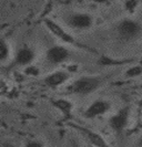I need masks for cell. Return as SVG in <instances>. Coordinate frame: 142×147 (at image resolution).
I'll return each mask as SVG.
<instances>
[{
  "instance_id": "cell-1",
  "label": "cell",
  "mask_w": 142,
  "mask_h": 147,
  "mask_svg": "<svg viewBox=\"0 0 142 147\" xmlns=\"http://www.w3.org/2000/svg\"><path fill=\"white\" fill-rule=\"evenodd\" d=\"M116 34L124 42L135 41L142 36V24L133 18H124L116 26Z\"/></svg>"
},
{
  "instance_id": "cell-2",
  "label": "cell",
  "mask_w": 142,
  "mask_h": 147,
  "mask_svg": "<svg viewBox=\"0 0 142 147\" xmlns=\"http://www.w3.org/2000/svg\"><path fill=\"white\" fill-rule=\"evenodd\" d=\"M105 80V79L102 76L84 75L73 81V83L69 86V91L70 93L77 95H88L100 88L103 84Z\"/></svg>"
},
{
  "instance_id": "cell-3",
  "label": "cell",
  "mask_w": 142,
  "mask_h": 147,
  "mask_svg": "<svg viewBox=\"0 0 142 147\" xmlns=\"http://www.w3.org/2000/svg\"><path fill=\"white\" fill-rule=\"evenodd\" d=\"M63 21L70 29L75 31H87L93 26V18L90 13L72 11L63 16Z\"/></svg>"
},
{
  "instance_id": "cell-4",
  "label": "cell",
  "mask_w": 142,
  "mask_h": 147,
  "mask_svg": "<svg viewBox=\"0 0 142 147\" xmlns=\"http://www.w3.org/2000/svg\"><path fill=\"white\" fill-rule=\"evenodd\" d=\"M45 24H46V27H47V29L49 30L54 37H57L59 40H61L62 42H65V43H67V44H70V45L80 47V48H83V49H86V50H88V51H90V52H94V50H92V49H90L88 47L83 45L82 43H79L69 32H67L60 24L56 23V22L52 21V20L47 19V20H45Z\"/></svg>"
},
{
  "instance_id": "cell-5",
  "label": "cell",
  "mask_w": 142,
  "mask_h": 147,
  "mask_svg": "<svg viewBox=\"0 0 142 147\" xmlns=\"http://www.w3.org/2000/svg\"><path fill=\"white\" fill-rule=\"evenodd\" d=\"M70 51L62 45H53L46 52V61L50 65H58L65 63L67 60L70 59Z\"/></svg>"
},
{
  "instance_id": "cell-6",
  "label": "cell",
  "mask_w": 142,
  "mask_h": 147,
  "mask_svg": "<svg viewBox=\"0 0 142 147\" xmlns=\"http://www.w3.org/2000/svg\"><path fill=\"white\" fill-rule=\"evenodd\" d=\"M110 109H111V103L109 101L99 98L93 101L87 107V110L84 111V116L87 118H96L109 112Z\"/></svg>"
},
{
  "instance_id": "cell-7",
  "label": "cell",
  "mask_w": 142,
  "mask_h": 147,
  "mask_svg": "<svg viewBox=\"0 0 142 147\" xmlns=\"http://www.w3.org/2000/svg\"><path fill=\"white\" fill-rule=\"evenodd\" d=\"M129 114H130L129 107H123V109L119 110L112 117L109 119V126L116 133H119V134L122 133V131L124 129V127L128 124Z\"/></svg>"
},
{
  "instance_id": "cell-8",
  "label": "cell",
  "mask_w": 142,
  "mask_h": 147,
  "mask_svg": "<svg viewBox=\"0 0 142 147\" xmlns=\"http://www.w3.org/2000/svg\"><path fill=\"white\" fill-rule=\"evenodd\" d=\"M70 76H71V74L65 70L54 71V72L49 74L48 76H46L45 83L46 85H48L50 88H58L60 85L65 84L70 79Z\"/></svg>"
},
{
  "instance_id": "cell-9",
  "label": "cell",
  "mask_w": 142,
  "mask_h": 147,
  "mask_svg": "<svg viewBox=\"0 0 142 147\" xmlns=\"http://www.w3.org/2000/svg\"><path fill=\"white\" fill-rule=\"evenodd\" d=\"M36 59V53L29 47H22L20 48L15 57V61L17 64L23 66H29L33 60Z\"/></svg>"
},
{
  "instance_id": "cell-10",
  "label": "cell",
  "mask_w": 142,
  "mask_h": 147,
  "mask_svg": "<svg viewBox=\"0 0 142 147\" xmlns=\"http://www.w3.org/2000/svg\"><path fill=\"white\" fill-rule=\"evenodd\" d=\"M79 129L87 135V137L89 138L90 142H91L94 146H97V147H109V145L107 144V142H105V140H103L99 134H97V133H94V132H91V131L87 129V128H82V127H79Z\"/></svg>"
},
{
  "instance_id": "cell-11",
  "label": "cell",
  "mask_w": 142,
  "mask_h": 147,
  "mask_svg": "<svg viewBox=\"0 0 142 147\" xmlns=\"http://www.w3.org/2000/svg\"><path fill=\"white\" fill-rule=\"evenodd\" d=\"M53 105L62 112V114H65L66 116L70 115L71 111H72V104L70 103L68 100H63V98H60V100H56L53 102Z\"/></svg>"
},
{
  "instance_id": "cell-12",
  "label": "cell",
  "mask_w": 142,
  "mask_h": 147,
  "mask_svg": "<svg viewBox=\"0 0 142 147\" xmlns=\"http://www.w3.org/2000/svg\"><path fill=\"white\" fill-rule=\"evenodd\" d=\"M9 55H10L9 43L5 39H2L1 42H0V60H1V62H5L9 58Z\"/></svg>"
},
{
  "instance_id": "cell-13",
  "label": "cell",
  "mask_w": 142,
  "mask_h": 147,
  "mask_svg": "<svg viewBox=\"0 0 142 147\" xmlns=\"http://www.w3.org/2000/svg\"><path fill=\"white\" fill-rule=\"evenodd\" d=\"M140 74H142V66L135 65L128 69L127 72H126V76L127 78H137Z\"/></svg>"
},
{
  "instance_id": "cell-14",
  "label": "cell",
  "mask_w": 142,
  "mask_h": 147,
  "mask_svg": "<svg viewBox=\"0 0 142 147\" xmlns=\"http://www.w3.org/2000/svg\"><path fill=\"white\" fill-rule=\"evenodd\" d=\"M100 63H101L102 65H114V64H119L121 62L114 61V60H112V59H109L108 57H101Z\"/></svg>"
},
{
  "instance_id": "cell-15",
  "label": "cell",
  "mask_w": 142,
  "mask_h": 147,
  "mask_svg": "<svg viewBox=\"0 0 142 147\" xmlns=\"http://www.w3.org/2000/svg\"><path fill=\"white\" fill-rule=\"evenodd\" d=\"M26 73L29 74V75H38L39 74V69L33 65H29L26 69Z\"/></svg>"
},
{
  "instance_id": "cell-16",
  "label": "cell",
  "mask_w": 142,
  "mask_h": 147,
  "mask_svg": "<svg viewBox=\"0 0 142 147\" xmlns=\"http://www.w3.org/2000/svg\"><path fill=\"white\" fill-rule=\"evenodd\" d=\"M24 147H43V145H42V143H40L38 140H30L26 144Z\"/></svg>"
},
{
  "instance_id": "cell-17",
  "label": "cell",
  "mask_w": 142,
  "mask_h": 147,
  "mask_svg": "<svg viewBox=\"0 0 142 147\" xmlns=\"http://www.w3.org/2000/svg\"><path fill=\"white\" fill-rule=\"evenodd\" d=\"M93 3H97V5H105V3H108L110 2L111 0H91Z\"/></svg>"
},
{
  "instance_id": "cell-18",
  "label": "cell",
  "mask_w": 142,
  "mask_h": 147,
  "mask_svg": "<svg viewBox=\"0 0 142 147\" xmlns=\"http://www.w3.org/2000/svg\"><path fill=\"white\" fill-rule=\"evenodd\" d=\"M140 105L142 106V98H141V101H140Z\"/></svg>"
}]
</instances>
